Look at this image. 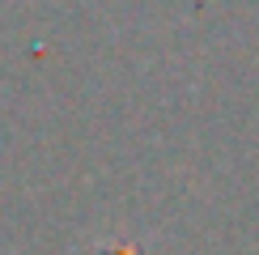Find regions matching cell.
Wrapping results in <instances>:
<instances>
[{"label": "cell", "mask_w": 259, "mask_h": 255, "mask_svg": "<svg viewBox=\"0 0 259 255\" xmlns=\"http://www.w3.org/2000/svg\"><path fill=\"white\" fill-rule=\"evenodd\" d=\"M111 255H136V251H132V247H115Z\"/></svg>", "instance_id": "1"}]
</instances>
